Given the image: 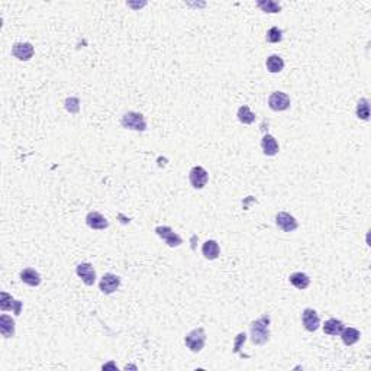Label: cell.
<instances>
[{
    "mask_svg": "<svg viewBox=\"0 0 371 371\" xmlns=\"http://www.w3.org/2000/svg\"><path fill=\"white\" fill-rule=\"evenodd\" d=\"M270 315H262L257 320L251 322L249 332H251V341L255 345H264L270 341Z\"/></svg>",
    "mask_w": 371,
    "mask_h": 371,
    "instance_id": "obj_1",
    "label": "cell"
},
{
    "mask_svg": "<svg viewBox=\"0 0 371 371\" xmlns=\"http://www.w3.org/2000/svg\"><path fill=\"white\" fill-rule=\"evenodd\" d=\"M121 125L125 129L137 131V132H144L147 131V121L142 113L139 112H126L121 118Z\"/></svg>",
    "mask_w": 371,
    "mask_h": 371,
    "instance_id": "obj_2",
    "label": "cell"
},
{
    "mask_svg": "<svg viewBox=\"0 0 371 371\" xmlns=\"http://www.w3.org/2000/svg\"><path fill=\"white\" fill-rule=\"evenodd\" d=\"M184 344L192 352H200L206 344V332L203 328H196L184 338Z\"/></svg>",
    "mask_w": 371,
    "mask_h": 371,
    "instance_id": "obj_3",
    "label": "cell"
},
{
    "mask_svg": "<svg viewBox=\"0 0 371 371\" xmlns=\"http://www.w3.org/2000/svg\"><path fill=\"white\" fill-rule=\"evenodd\" d=\"M207 180H209V173L200 165L193 167L189 173V181H190L193 189H196V190H202L207 184Z\"/></svg>",
    "mask_w": 371,
    "mask_h": 371,
    "instance_id": "obj_4",
    "label": "cell"
},
{
    "mask_svg": "<svg viewBox=\"0 0 371 371\" xmlns=\"http://www.w3.org/2000/svg\"><path fill=\"white\" fill-rule=\"evenodd\" d=\"M155 234L158 235L165 244L171 248H177L183 244V239L179 234H176L170 226H157L155 228Z\"/></svg>",
    "mask_w": 371,
    "mask_h": 371,
    "instance_id": "obj_5",
    "label": "cell"
},
{
    "mask_svg": "<svg viewBox=\"0 0 371 371\" xmlns=\"http://www.w3.org/2000/svg\"><path fill=\"white\" fill-rule=\"evenodd\" d=\"M290 105V97L284 92H273L268 97V106L274 112H284L289 109Z\"/></svg>",
    "mask_w": 371,
    "mask_h": 371,
    "instance_id": "obj_6",
    "label": "cell"
},
{
    "mask_svg": "<svg viewBox=\"0 0 371 371\" xmlns=\"http://www.w3.org/2000/svg\"><path fill=\"white\" fill-rule=\"evenodd\" d=\"M121 283H122V280H121L119 275L106 273L102 277V280L99 283V289L105 294H112V293H115L116 290L121 287Z\"/></svg>",
    "mask_w": 371,
    "mask_h": 371,
    "instance_id": "obj_7",
    "label": "cell"
},
{
    "mask_svg": "<svg viewBox=\"0 0 371 371\" xmlns=\"http://www.w3.org/2000/svg\"><path fill=\"white\" fill-rule=\"evenodd\" d=\"M275 225L283 232H293L299 228V223H297L296 218L291 216L287 212H278L275 215Z\"/></svg>",
    "mask_w": 371,
    "mask_h": 371,
    "instance_id": "obj_8",
    "label": "cell"
},
{
    "mask_svg": "<svg viewBox=\"0 0 371 371\" xmlns=\"http://www.w3.org/2000/svg\"><path fill=\"white\" fill-rule=\"evenodd\" d=\"M302 323L304 329L309 332H316L320 328V319L315 309L306 307L302 312Z\"/></svg>",
    "mask_w": 371,
    "mask_h": 371,
    "instance_id": "obj_9",
    "label": "cell"
},
{
    "mask_svg": "<svg viewBox=\"0 0 371 371\" xmlns=\"http://www.w3.org/2000/svg\"><path fill=\"white\" fill-rule=\"evenodd\" d=\"M22 306H24V302L14 299L9 293H6V291H2L0 293V309L3 312L14 310L15 315L19 316L21 312H22Z\"/></svg>",
    "mask_w": 371,
    "mask_h": 371,
    "instance_id": "obj_10",
    "label": "cell"
},
{
    "mask_svg": "<svg viewBox=\"0 0 371 371\" xmlns=\"http://www.w3.org/2000/svg\"><path fill=\"white\" fill-rule=\"evenodd\" d=\"M34 54H35V50L31 42H16L12 47V55L19 61H29Z\"/></svg>",
    "mask_w": 371,
    "mask_h": 371,
    "instance_id": "obj_11",
    "label": "cell"
},
{
    "mask_svg": "<svg viewBox=\"0 0 371 371\" xmlns=\"http://www.w3.org/2000/svg\"><path fill=\"white\" fill-rule=\"evenodd\" d=\"M76 273L82 278L86 286H93L96 283V270L89 262H80L76 267Z\"/></svg>",
    "mask_w": 371,
    "mask_h": 371,
    "instance_id": "obj_12",
    "label": "cell"
},
{
    "mask_svg": "<svg viewBox=\"0 0 371 371\" xmlns=\"http://www.w3.org/2000/svg\"><path fill=\"white\" fill-rule=\"evenodd\" d=\"M86 223L89 228L96 229V231H103L109 226V220L106 219L102 213L99 212H90L86 216Z\"/></svg>",
    "mask_w": 371,
    "mask_h": 371,
    "instance_id": "obj_13",
    "label": "cell"
},
{
    "mask_svg": "<svg viewBox=\"0 0 371 371\" xmlns=\"http://www.w3.org/2000/svg\"><path fill=\"white\" fill-rule=\"evenodd\" d=\"M21 280H22V283H25L31 287H38L42 281L41 274L34 268H24L21 271Z\"/></svg>",
    "mask_w": 371,
    "mask_h": 371,
    "instance_id": "obj_14",
    "label": "cell"
},
{
    "mask_svg": "<svg viewBox=\"0 0 371 371\" xmlns=\"http://www.w3.org/2000/svg\"><path fill=\"white\" fill-rule=\"evenodd\" d=\"M261 148H262V152H264L265 155H268V157H273V155H275V154L278 152V150H280L277 139H275L273 135H270V134H265V135L262 137Z\"/></svg>",
    "mask_w": 371,
    "mask_h": 371,
    "instance_id": "obj_15",
    "label": "cell"
},
{
    "mask_svg": "<svg viewBox=\"0 0 371 371\" xmlns=\"http://www.w3.org/2000/svg\"><path fill=\"white\" fill-rule=\"evenodd\" d=\"M202 254L206 260H216L220 254L219 244L215 239H209L203 245H202Z\"/></svg>",
    "mask_w": 371,
    "mask_h": 371,
    "instance_id": "obj_16",
    "label": "cell"
},
{
    "mask_svg": "<svg viewBox=\"0 0 371 371\" xmlns=\"http://www.w3.org/2000/svg\"><path fill=\"white\" fill-rule=\"evenodd\" d=\"M344 328L345 325L342 320H339L336 317H330V319H328L325 322V325H323V332L326 335H330V336H336V335H339L342 332Z\"/></svg>",
    "mask_w": 371,
    "mask_h": 371,
    "instance_id": "obj_17",
    "label": "cell"
},
{
    "mask_svg": "<svg viewBox=\"0 0 371 371\" xmlns=\"http://www.w3.org/2000/svg\"><path fill=\"white\" fill-rule=\"evenodd\" d=\"M0 332L8 339L15 336V320L9 315L0 316Z\"/></svg>",
    "mask_w": 371,
    "mask_h": 371,
    "instance_id": "obj_18",
    "label": "cell"
},
{
    "mask_svg": "<svg viewBox=\"0 0 371 371\" xmlns=\"http://www.w3.org/2000/svg\"><path fill=\"white\" fill-rule=\"evenodd\" d=\"M289 281L291 286H294L297 290H304L309 287V284H310V278H309V275L304 274L302 271H297V273H293V274H290L289 277Z\"/></svg>",
    "mask_w": 371,
    "mask_h": 371,
    "instance_id": "obj_19",
    "label": "cell"
},
{
    "mask_svg": "<svg viewBox=\"0 0 371 371\" xmlns=\"http://www.w3.org/2000/svg\"><path fill=\"white\" fill-rule=\"evenodd\" d=\"M339 335H341L342 342H344L345 345H348V346L357 344L358 341H359V338H361V332L358 329H355V328H344Z\"/></svg>",
    "mask_w": 371,
    "mask_h": 371,
    "instance_id": "obj_20",
    "label": "cell"
},
{
    "mask_svg": "<svg viewBox=\"0 0 371 371\" xmlns=\"http://www.w3.org/2000/svg\"><path fill=\"white\" fill-rule=\"evenodd\" d=\"M265 67H267V70H268L271 74H277V73H280L281 70L284 69V61H283V58H281L280 55L273 54L267 58Z\"/></svg>",
    "mask_w": 371,
    "mask_h": 371,
    "instance_id": "obj_21",
    "label": "cell"
},
{
    "mask_svg": "<svg viewBox=\"0 0 371 371\" xmlns=\"http://www.w3.org/2000/svg\"><path fill=\"white\" fill-rule=\"evenodd\" d=\"M236 116H238V121L244 125H251L255 122V113H252L247 105H244V106H241V108L238 109Z\"/></svg>",
    "mask_w": 371,
    "mask_h": 371,
    "instance_id": "obj_22",
    "label": "cell"
},
{
    "mask_svg": "<svg viewBox=\"0 0 371 371\" xmlns=\"http://www.w3.org/2000/svg\"><path fill=\"white\" fill-rule=\"evenodd\" d=\"M357 116L362 121L370 119V100L367 97H361L357 103Z\"/></svg>",
    "mask_w": 371,
    "mask_h": 371,
    "instance_id": "obj_23",
    "label": "cell"
},
{
    "mask_svg": "<svg viewBox=\"0 0 371 371\" xmlns=\"http://www.w3.org/2000/svg\"><path fill=\"white\" fill-rule=\"evenodd\" d=\"M257 6L265 14H278L281 12V5L274 0H258Z\"/></svg>",
    "mask_w": 371,
    "mask_h": 371,
    "instance_id": "obj_24",
    "label": "cell"
},
{
    "mask_svg": "<svg viewBox=\"0 0 371 371\" xmlns=\"http://www.w3.org/2000/svg\"><path fill=\"white\" fill-rule=\"evenodd\" d=\"M265 41L270 42V44H278V42H281L283 41V31L277 27L270 28V29L267 31Z\"/></svg>",
    "mask_w": 371,
    "mask_h": 371,
    "instance_id": "obj_25",
    "label": "cell"
},
{
    "mask_svg": "<svg viewBox=\"0 0 371 371\" xmlns=\"http://www.w3.org/2000/svg\"><path fill=\"white\" fill-rule=\"evenodd\" d=\"M66 109L70 113H73V115L79 113V110H80V100L77 97H69V99H66Z\"/></svg>",
    "mask_w": 371,
    "mask_h": 371,
    "instance_id": "obj_26",
    "label": "cell"
},
{
    "mask_svg": "<svg viewBox=\"0 0 371 371\" xmlns=\"http://www.w3.org/2000/svg\"><path fill=\"white\" fill-rule=\"evenodd\" d=\"M245 341H247V333H245V332H241V333H238V335H236V338H235V344H234L235 354H239L241 346H242V344H244Z\"/></svg>",
    "mask_w": 371,
    "mask_h": 371,
    "instance_id": "obj_27",
    "label": "cell"
}]
</instances>
